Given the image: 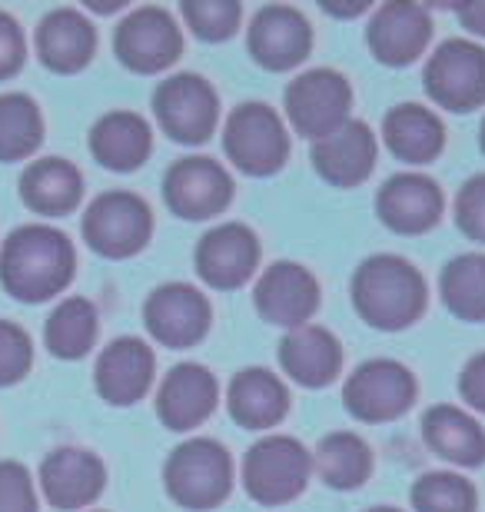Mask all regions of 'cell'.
Returning a JSON list of instances; mask_svg holds the SVG:
<instances>
[{
	"mask_svg": "<svg viewBox=\"0 0 485 512\" xmlns=\"http://www.w3.org/2000/svg\"><path fill=\"white\" fill-rule=\"evenodd\" d=\"M77 253L67 233L47 223L17 227L0 247V286L24 303H44L74 280Z\"/></svg>",
	"mask_w": 485,
	"mask_h": 512,
	"instance_id": "obj_1",
	"label": "cell"
},
{
	"mask_svg": "<svg viewBox=\"0 0 485 512\" xmlns=\"http://www.w3.org/2000/svg\"><path fill=\"white\" fill-rule=\"evenodd\" d=\"M353 303L376 330H402L426 310V280L402 256H369L353 276Z\"/></svg>",
	"mask_w": 485,
	"mask_h": 512,
	"instance_id": "obj_2",
	"label": "cell"
},
{
	"mask_svg": "<svg viewBox=\"0 0 485 512\" xmlns=\"http://www.w3.org/2000/svg\"><path fill=\"white\" fill-rule=\"evenodd\" d=\"M163 479H167L173 503H180L183 509H213L230 493V453L213 439H190L170 453Z\"/></svg>",
	"mask_w": 485,
	"mask_h": 512,
	"instance_id": "obj_3",
	"label": "cell"
},
{
	"mask_svg": "<svg viewBox=\"0 0 485 512\" xmlns=\"http://www.w3.org/2000/svg\"><path fill=\"white\" fill-rule=\"evenodd\" d=\"M153 230L150 207L130 190H107L84 213V240L107 260H127L147 247Z\"/></svg>",
	"mask_w": 485,
	"mask_h": 512,
	"instance_id": "obj_4",
	"label": "cell"
},
{
	"mask_svg": "<svg viewBox=\"0 0 485 512\" xmlns=\"http://www.w3.org/2000/svg\"><path fill=\"white\" fill-rule=\"evenodd\" d=\"M223 147L236 167L250 177H270L286 163L290 137L283 130V120L266 104H243L226 117Z\"/></svg>",
	"mask_w": 485,
	"mask_h": 512,
	"instance_id": "obj_5",
	"label": "cell"
},
{
	"mask_svg": "<svg viewBox=\"0 0 485 512\" xmlns=\"http://www.w3.org/2000/svg\"><path fill=\"white\" fill-rule=\"evenodd\" d=\"M309 479V456L293 436H270L246 453L243 486L256 503L283 506L303 493Z\"/></svg>",
	"mask_w": 485,
	"mask_h": 512,
	"instance_id": "obj_6",
	"label": "cell"
},
{
	"mask_svg": "<svg viewBox=\"0 0 485 512\" xmlns=\"http://www.w3.org/2000/svg\"><path fill=\"white\" fill-rule=\"evenodd\" d=\"M349 104H353V90L349 80L339 70L319 67L306 70L286 87V114H290L293 127L309 140H323L346 124Z\"/></svg>",
	"mask_w": 485,
	"mask_h": 512,
	"instance_id": "obj_7",
	"label": "cell"
},
{
	"mask_svg": "<svg viewBox=\"0 0 485 512\" xmlns=\"http://www.w3.org/2000/svg\"><path fill=\"white\" fill-rule=\"evenodd\" d=\"M426 90L446 110H476L485 104V50L472 40H446L426 64Z\"/></svg>",
	"mask_w": 485,
	"mask_h": 512,
	"instance_id": "obj_8",
	"label": "cell"
},
{
	"mask_svg": "<svg viewBox=\"0 0 485 512\" xmlns=\"http://www.w3.org/2000/svg\"><path fill=\"white\" fill-rule=\"evenodd\" d=\"M113 50L120 64L133 74H160L180 57L183 37L180 27L163 7H140L130 17L120 20L113 34Z\"/></svg>",
	"mask_w": 485,
	"mask_h": 512,
	"instance_id": "obj_9",
	"label": "cell"
},
{
	"mask_svg": "<svg viewBox=\"0 0 485 512\" xmlns=\"http://www.w3.org/2000/svg\"><path fill=\"white\" fill-rule=\"evenodd\" d=\"M153 114L167 130V137L180 143H203L216 130L220 104H216V90L203 77L177 74L157 87Z\"/></svg>",
	"mask_w": 485,
	"mask_h": 512,
	"instance_id": "obj_10",
	"label": "cell"
},
{
	"mask_svg": "<svg viewBox=\"0 0 485 512\" xmlns=\"http://www.w3.org/2000/svg\"><path fill=\"white\" fill-rule=\"evenodd\" d=\"M416 383L412 373L396 360H369L346 380V409L363 423H386L412 406Z\"/></svg>",
	"mask_w": 485,
	"mask_h": 512,
	"instance_id": "obj_11",
	"label": "cell"
},
{
	"mask_svg": "<svg viewBox=\"0 0 485 512\" xmlns=\"http://www.w3.org/2000/svg\"><path fill=\"white\" fill-rule=\"evenodd\" d=\"M163 197L183 220H210L226 210L233 197V180L210 157H183L163 177Z\"/></svg>",
	"mask_w": 485,
	"mask_h": 512,
	"instance_id": "obj_12",
	"label": "cell"
},
{
	"mask_svg": "<svg viewBox=\"0 0 485 512\" xmlns=\"http://www.w3.org/2000/svg\"><path fill=\"white\" fill-rule=\"evenodd\" d=\"M143 320L157 343L170 350H187L210 330V303L190 283H167L150 293Z\"/></svg>",
	"mask_w": 485,
	"mask_h": 512,
	"instance_id": "obj_13",
	"label": "cell"
},
{
	"mask_svg": "<svg viewBox=\"0 0 485 512\" xmlns=\"http://www.w3.org/2000/svg\"><path fill=\"white\" fill-rule=\"evenodd\" d=\"M246 44H250L256 64H263L266 70H290L303 64V57L309 54L313 30H309V20L296 7L270 4L253 17Z\"/></svg>",
	"mask_w": 485,
	"mask_h": 512,
	"instance_id": "obj_14",
	"label": "cell"
},
{
	"mask_svg": "<svg viewBox=\"0 0 485 512\" xmlns=\"http://www.w3.org/2000/svg\"><path fill=\"white\" fill-rule=\"evenodd\" d=\"M319 306L316 276L299 263H273L256 283V310L266 323L299 330Z\"/></svg>",
	"mask_w": 485,
	"mask_h": 512,
	"instance_id": "obj_15",
	"label": "cell"
},
{
	"mask_svg": "<svg viewBox=\"0 0 485 512\" xmlns=\"http://www.w3.org/2000/svg\"><path fill=\"white\" fill-rule=\"evenodd\" d=\"M429 37H432V20L426 14V7L409 4V0H392V4L379 7L366 30L369 50L376 54L379 64L389 67L412 64L426 50Z\"/></svg>",
	"mask_w": 485,
	"mask_h": 512,
	"instance_id": "obj_16",
	"label": "cell"
},
{
	"mask_svg": "<svg viewBox=\"0 0 485 512\" xmlns=\"http://www.w3.org/2000/svg\"><path fill=\"white\" fill-rule=\"evenodd\" d=\"M107 469L90 449L64 446L40 463V489L57 509H84L103 493Z\"/></svg>",
	"mask_w": 485,
	"mask_h": 512,
	"instance_id": "obj_17",
	"label": "cell"
},
{
	"mask_svg": "<svg viewBox=\"0 0 485 512\" xmlns=\"http://www.w3.org/2000/svg\"><path fill=\"white\" fill-rule=\"evenodd\" d=\"M260 263V243L243 223H223L210 230L196 247V270L216 290H236L250 280Z\"/></svg>",
	"mask_w": 485,
	"mask_h": 512,
	"instance_id": "obj_18",
	"label": "cell"
},
{
	"mask_svg": "<svg viewBox=\"0 0 485 512\" xmlns=\"http://www.w3.org/2000/svg\"><path fill=\"white\" fill-rule=\"evenodd\" d=\"M313 167L333 187H356L376 167V137L363 120H346L343 127L313 143Z\"/></svg>",
	"mask_w": 485,
	"mask_h": 512,
	"instance_id": "obj_19",
	"label": "cell"
},
{
	"mask_svg": "<svg viewBox=\"0 0 485 512\" xmlns=\"http://www.w3.org/2000/svg\"><path fill=\"white\" fill-rule=\"evenodd\" d=\"M97 393L110 406H130L150 389L153 380V350L137 336H120L100 353L97 370Z\"/></svg>",
	"mask_w": 485,
	"mask_h": 512,
	"instance_id": "obj_20",
	"label": "cell"
},
{
	"mask_svg": "<svg viewBox=\"0 0 485 512\" xmlns=\"http://www.w3.org/2000/svg\"><path fill=\"white\" fill-rule=\"evenodd\" d=\"M379 220L396 233H426L439 223L442 193L429 177L419 173H396L383 183L376 197Z\"/></svg>",
	"mask_w": 485,
	"mask_h": 512,
	"instance_id": "obj_21",
	"label": "cell"
},
{
	"mask_svg": "<svg viewBox=\"0 0 485 512\" xmlns=\"http://www.w3.org/2000/svg\"><path fill=\"white\" fill-rule=\"evenodd\" d=\"M97 47L94 24L74 7H57L37 27V54L54 74H77L90 64Z\"/></svg>",
	"mask_w": 485,
	"mask_h": 512,
	"instance_id": "obj_22",
	"label": "cell"
},
{
	"mask_svg": "<svg viewBox=\"0 0 485 512\" xmlns=\"http://www.w3.org/2000/svg\"><path fill=\"white\" fill-rule=\"evenodd\" d=\"M216 406V380L206 366L180 363L167 373L157 393V413L167 429H193L200 426Z\"/></svg>",
	"mask_w": 485,
	"mask_h": 512,
	"instance_id": "obj_23",
	"label": "cell"
},
{
	"mask_svg": "<svg viewBox=\"0 0 485 512\" xmlns=\"http://www.w3.org/2000/svg\"><path fill=\"white\" fill-rule=\"evenodd\" d=\"M90 153L107 170H137L150 157V124L133 110H113L90 130Z\"/></svg>",
	"mask_w": 485,
	"mask_h": 512,
	"instance_id": "obj_24",
	"label": "cell"
},
{
	"mask_svg": "<svg viewBox=\"0 0 485 512\" xmlns=\"http://www.w3.org/2000/svg\"><path fill=\"white\" fill-rule=\"evenodd\" d=\"M84 197V177L70 160H34L20 177V200L44 217H64Z\"/></svg>",
	"mask_w": 485,
	"mask_h": 512,
	"instance_id": "obj_25",
	"label": "cell"
},
{
	"mask_svg": "<svg viewBox=\"0 0 485 512\" xmlns=\"http://www.w3.org/2000/svg\"><path fill=\"white\" fill-rule=\"evenodd\" d=\"M280 363L296 383L309 389L326 386L343 366L339 340L323 326H299L280 343Z\"/></svg>",
	"mask_w": 485,
	"mask_h": 512,
	"instance_id": "obj_26",
	"label": "cell"
},
{
	"mask_svg": "<svg viewBox=\"0 0 485 512\" xmlns=\"http://www.w3.org/2000/svg\"><path fill=\"white\" fill-rule=\"evenodd\" d=\"M226 403H230V416L240 426L270 429L286 416L290 396H286V386L270 370H243L233 376Z\"/></svg>",
	"mask_w": 485,
	"mask_h": 512,
	"instance_id": "obj_27",
	"label": "cell"
},
{
	"mask_svg": "<svg viewBox=\"0 0 485 512\" xmlns=\"http://www.w3.org/2000/svg\"><path fill=\"white\" fill-rule=\"evenodd\" d=\"M429 449L456 466H479L485 459V433L469 413L456 406H432L422 419Z\"/></svg>",
	"mask_w": 485,
	"mask_h": 512,
	"instance_id": "obj_28",
	"label": "cell"
},
{
	"mask_svg": "<svg viewBox=\"0 0 485 512\" xmlns=\"http://www.w3.org/2000/svg\"><path fill=\"white\" fill-rule=\"evenodd\" d=\"M386 147L406 163H429L442 150V124L432 110L419 104H399L386 114Z\"/></svg>",
	"mask_w": 485,
	"mask_h": 512,
	"instance_id": "obj_29",
	"label": "cell"
},
{
	"mask_svg": "<svg viewBox=\"0 0 485 512\" xmlns=\"http://www.w3.org/2000/svg\"><path fill=\"white\" fill-rule=\"evenodd\" d=\"M47 350L60 360H80L90 353L97 340V310L84 296H67L64 303L54 306L50 320L44 326Z\"/></svg>",
	"mask_w": 485,
	"mask_h": 512,
	"instance_id": "obj_30",
	"label": "cell"
},
{
	"mask_svg": "<svg viewBox=\"0 0 485 512\" xmlns=\"http://www.w3.org/2000/svg\"><path fill=\"white\" fill-rule=\"evenodd\" d=\"M316 469L326 486L356 489L369 479L373 453L356 433H329L316 449Z\"/></svg>",
	"mask_w": 485,
	"mask_h": 512,
	"instance_id": "obj_31",
	"label": "cell"
},
{
	"mask_svg": "<svg viewBox=\"0 0 485 512\" xmlns=\"http://www.w3.org/2000/svg\"><path fill=\"white\" fill-rule=\"evenodd\" d=\"M44 140V117L34 97L4 94L0 97V163L27 160Z\"/></svg>",
	"mask_w": 485,
	"mask_h": 512,
	"instance_id": "obj_32",
	"label": "cell"
},
{
	"mask_svg": "<svg viewBox=\"0 0 485 512\" xmlns=\"http://www.w3.org/2000/svg\"><path fill=\"white\" fill-rule=\"evenodd\" d=\"M442 300L459 320H485V256L466 253L456 256L442 270Z\"/></svg>",
	"mask_w": 485,
	"mask_h": 512,
	"instance_id": "obj_33",
	"label": "cell"
},
{
	"mask_svg": "<svg viewBox=\"0 0 485 512\" xmlns=\"http://www.w3.org/2000/svg\"><path fill=\"white\" fill-rule=\"evenodd\" d=\"M416 512H476V489L456 473H429L412 486Z\"/></svg>",
	"mask_w": 485,
	"mask_h": 512,
	"instance_id": "obj_34",
	"label": "cell"
},
{
	"mask_svg": "<svg viewBox=\"0 0 485 512\" xmlns=\"http://www.w3.org/2000/svg\"><path fill=\"white\" fill-rule=\"evenodd\" d=\"M240 4L236 0H187L183 20L196 37L203 40H226L240 27Z\"/></svg>",
	"mask_w": 485,
	"mask_h": 512,
	"instance_id": "obj_35",
	"label": "cell"
},
{
	"mask_svg": "<svg viewBox=\"0 0 485 512\" xmlns=\"http://www.w3.org/2000/svg\"><path fill=\"white\" fill-rule=\"evenodd\" d=\"M30 363H34L30 336L17 323L0 320V386H14L24 380Z\"/></svg>",
	"mask_w": 485,
	"mask_h": 512,
	"instance_id": "obj_36",
	"label": "cell"
},
{
	"mask_svg": "<svg viewBox=\"0 0 485 512\" xmlns=\"http://www.w3.org/2000/svg\"><path fill=\"white\" fill-rule=\"evenodd\" d=\"M0 512H37L34 479L14 459H0Z\"/></svg>",
	"mask_w": 485,
	"mask_h": 512,
	"instance_id": "obj_37",
	"label": "cell"
},
{
	"mask_svg": "<svg viewBox=\"0 0 485 512\" xmlns=\"http://www.w3.org/2000/svg\"><path fill=\"white\" fill-rule=\"evenodd\" d=\"M456 223L469 240L485 243V173L472 177L456 197Z\"/></svg>",
	"mask_w": 485,
	"mask_h": 512,
	"instance_id": "obj_38",
	"label": "cell"
},
{
	"mask_svg": "<svg viewBox=\"0 0 485 512\" xmlns=\"http://www.w3.org/2000/svg\"><path fill=\"white\" fill-rule=\"evenodd\" d=\"M27 57V40L24 30L17 27V20L0 10V80L14 77L20 67H24Z\"/></svg>",
	"mask_w": 485,
	"mask_h": 512,
	"instance_id": "obj_39",
	"label": "cell"
},
{
	"mask_svg": "<svg viewBox=\"0 0 485 512\" xmlns=\"http://www.w3.org/2000/svg\"><path fill=\"white\" fill-rule=\"evenodd\" d=\"M462 396H466L469 406H476L479 413H485V353L472 356L462 370V380H459Z\"/></svg>",
	"mask_w": 485,
	"mask_h": 512,
	"instance_id": "obj_40",
	"label": "cell"
},
{
	"mask_svg": "<svg viewBox=\"0 0 485 512\" xmlns=\"http://www.w3.org/2000/svg\"><path fill=\"white\" fill-rule=\"evenodd\" d=\"M459 20H462V27L472 30V34L485 37V0H469V4H462Z\"/></svg>",
	"mask_w": 485,
	"mask_h": 512,
	"instance_id": "obj_41",
	"label": "cell"
},
{
	"mask_svg": "<svg viewBox=\"0 0 485 512\" xmlns=\"http://www.w3.org/2000/svg\"><path fill=\"white\" fill-rule=\"evenodd\" d=\"M369 512H399V509H389V506H376V509H369Z\"/></svg>",
	"mask_w": 485,
	"mask_h": 512,
	"instance_id": "obj_42",
	"label": "cell"
},
{
	"mask_svg": "<svg viewBox=\"0 0 485 512\" xmlns=\"http://www.w3.org/2000/svg\"><path fill=\"white\" fill-rule=\"evenodd\" d=\"M482 150H485V120H482Z\"/></svg>",
	"mask_w": 485,
	"mask_h": 512,
	"instance_id": "obj_43",
	"label": "cell"
}]
</instances>
